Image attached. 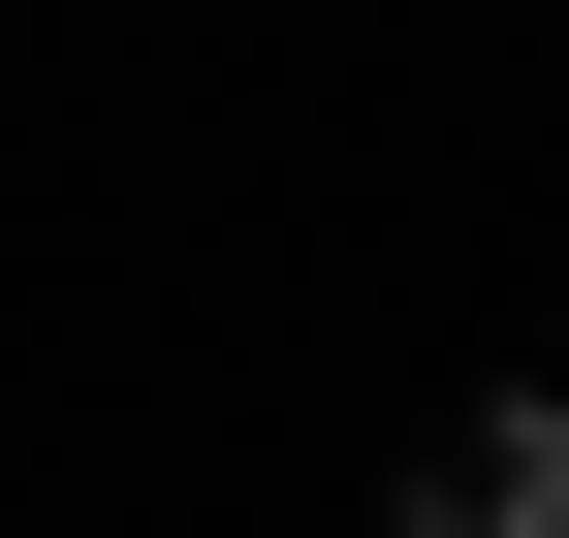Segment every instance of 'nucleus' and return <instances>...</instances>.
Wrapping results in <instances>:
<instances>
[{
    "label": "nucleus",
    "mask_w": 569,
    "mask_h": 538,
    "mask_svg": "<svg viewBox=\"0 0 569 538\" xmlns=\"http://www.w3.org/2000/svg\"><path fill=\"white\" fill-rule=\"evenodd\" d=\"M411 507H443V538H569V380L443 412V444H411Z\"/></svg>",
    "instance_id": "nucleus-1"
}]
</instances>
